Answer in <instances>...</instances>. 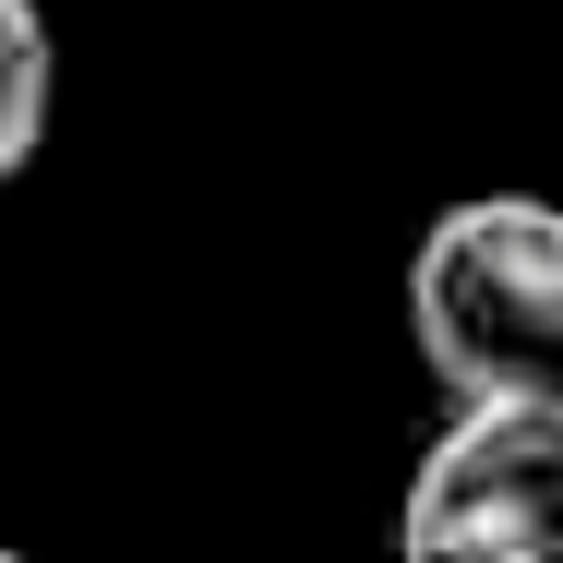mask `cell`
Segmentation results:
<instances>
[{"instance_id":"obj_1","label":"cell","mask_w":563,"mask_h":563,"mask_svg":"<svg viewBox=\"0 0 563 563\" xmlns=\"http://www.w3.org/2000/svg\"><path fill=\"white\" fill-rule=\"evenodd\" d=\"M408 324L455 408H563V205L467 192L408 252Z\"/></svg>"},{"instance_id":"obj_2","label":"cell","mask_w":563,"mask_h":563,"mask_svg":"<svg viewBox=\"0 0 563 563\" xmlns=\"http://www.w3.org/2000/svg\"><path fill=\"white\" fill-rule=\"evenodd\" d=\"M396 563H563V408H455L396 504Z\"/></svg>"},{"instance_id":"obj_3","label":"cell","mask_w":563,"mask_h":563,"mask_svg":"<svg viewBox=\"0 0 563 563\" xmlns=\"http://www.w3.org/2000/svg\"><path fill=\"white\" fill-rule=\"evenodd\" d=\"M48 97H60V48L36 0H0V192L24 180V156L48 144Z\"/></svg>"},{"instance_id":"obj_4","label":"cell","mask_w":563,"mask_h":563,"mask_svg":"<svg viewBox=\"0 0 563 563\" xmlns=\"http://www.w3.org/2000/svg\"><path fill=\"white\" fill-rule=\"evenodd\" d=\"M0 563H24V552H12V540H0Z\"/></svg>"}]
</instances>
